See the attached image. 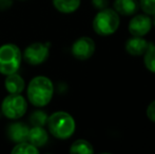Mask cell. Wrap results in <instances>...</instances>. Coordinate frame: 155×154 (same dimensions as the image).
<instances>
[{"label": "cell", "instance_id": "cell-1", "mask_svg": "<svg viewBox=\"0 0 155 154\" xmlns=\"http://www.w3.org/2000/svg\"><path fill=\"white\" fill-rule=\"evenodd\" d=\"M54 84L47 76H36L28 86V98L35 107H45L53 98Z\"/></svg>", "mask_w": 155, "mask_h": 154}, {"label": "cell", "instance_id": "cell-2", "mask_svg": "<svg viewBox=\"0 0 155 154\" xmlns=\"http://www.w3.org/2000/svg\"><path fill=\"white\" fill-rule=\"evenodd\" d=\"M49 131L58 139H68L75 132V120L69 113L57 111L48 117L47 121Z\"/></svg>", "mask_w": 155, "mask_h": 154}, {"label": "cell", "instance_id": "cell-3", "mask_svg": "<svg viewBox=\"0 0 155 154\" xmlns=\"http://www.w3.org/2000/svg\"><path fill=\"white\" fill-rule=\"evenodd\" d=\"M22 59L20 49L14 43H5L0 47V73L10 75L16 73Z\"/></svg>", "mask_w": 155, "mask_h": 154}, {"label": "cell", "instance_id": "cell-4", "mask_svg": "<svg viewBox=\"0 0 155 154\" xmlns=\"http://www.w3.org/2000/svg\"><path fill=\"white\" fill-rule=\"evenodd\" d=\"M120 23L119 16L114 10L104 8L96 14L93 19V29L100 36H109L117 31Z\"/></svg>", "mask_w": 155, "mask_h": 154}, {"label": "cell", "instance_id": "cell-5", "mask_svg": "<svg viewBox=\"0 0 155 154\" xmlns=\"http://www.w3.org/2000/svg\"><path fill=\"white\" fill-rule=\"evenodd\" d=\"M28 110L25 98L20 94H10L3 99L1 103L2 114L8 119L21 118Z\"/></svg>", "mask_w": 155, "mask_h": 154}, {"label": "cell", "instance_id": "cell-6", "mask_svg": "<svg viewBox=\"0 0 155 154\" xmlns=\"http://www.w3.org/2000/svg\"><path fill=\"white\" fill-rule=\"evenodd\" d=\"M50 43L34 42L28 45L22 53V58L32 66L41 64L48 59Z\"/></svg>", "mask_w": 155, "mask_h": 154}, {"label": "cell", "instance_id": "cell-7", "mask_svg": "<svg viewBox=\"0 0 155 154\" xmlns=\"http://www.w3.org/2000/svg\"><path fill=\"white\" fill-rule=\"evenodd\" d=\"M95 52V42L92 38L84 37L78 38L72 45V54L79 60H87L92 57Z\"/></svg>", "mask_w": 155, "mask_h": 154}, {"label": "cell", "instance_id": "cell-8", "mask_svg": "<svg viewBox=\"0 0 155 154\" xmlns=\"http://www.w3.org/2000/svg\"><path fill=\"white\" fill-rule=\"evenodd\" d=\"M151 28L152 19L147 14H145L137 15V16L133 17L129 22L128 29L131 35L136 36V37H143V36L147 35L149 33Z\"/></svg>", "mask_w": 155, "mask_h": 154}, {"label": "cell", "instance_id": "cell-9", "mask_svg": "<svg viewBox=\"0 0 155 154\" xmlns=\"http://www.w3.org/2000/svg\"><path fill=\"white\" fill-rule=\"evenodd\" d=\"M30 128L22 123H11L8 128V136L12 142L22 143L28 142V134H29Z\"/></svg>", "mask_w": 155, "mask_h": 154}, {"label": "cell", "instance_id": "cell-10", "mask_svg": "<svg viewBox=\"0 0 155 154\" xmlns=\"http://www.w3.org/2000/svg\"><path fill=\"white\" fill-rule=\"evenodd\" d=\"M150 42H148L143 37H134L130 38L126 42V51L132 56H140L147 52L149 49Z\"/></svg>", "mask_w": 155, "mask_h": 154}, {"label": "cell", "instance_id": "cell-11", "mask_svg": "<svg viewBox=\"0 0 155 154\" xmlns=\"http://www.w3.org/2000/svg\"><path fill=\"white\" fill-rule=\"evenodd\" d=\"M4 87L10 94H21L25 88V82L23 78L16 72L6 75V78L4 80Z\"/></svg>", "mask_w": 155, "mask_h": 154}, {"label": "cell", "instance_id": "cell-12", "mask_svg": "<svg viewBox=\"0 0 155 154\" xmlns=\"http://www.w3.org/2000/svg\"><path fill=\"white\" fill-rule=\"evenodd\" d=\"M114 8L117 14L131 16L138 11L139 2L137 0H115Z\"/></svg>", "mask_w": 155, "mask_h": 154}, {"label": "cell", "instance_id": "cell-13", "mask_svg": "<svg viewBox=\"0 0 155 154\" xmlns=\"http://www.w3.org/2000/svg\"><path fill=\"white\" fill-rule=\"evenodd\" d=\"M48 139H49V135H48V132L43 129V127H33L29 130L28 142L33 146L40 148L47 144Z\"/></svg>", "mask_w": 155, "mask_h": 154}, {"label": "cell", "instance_id": "cell-14", "mask_svg": "<svg viewBox=\"0 0 155 154\" xmlns=\"http://www.w3.org/2000/svg\"><path fill=\"white\" fill-rule=\"evenodd\" d=\"M53 5L58 12L63 14H71L78 10L80 0H53Z\"/></svg>", "mask_w": 155, "mask_h": 154}, {"label": "cell", "instance_id": "cell-15", "mask_svg": "<svg viewBox=\"0 0 155 154\" xmlns=\"http://www.w3.org/2000/svg\"><path fill=\"white\" fill-rule=\"evenodd\" d=\"M71 153H80V154H92L94 152V149L92 145L84 139H77L72 144L70 148Z\"/></svg>", "mask_w": 155, "mask_h": 154}, {"label": "cell", "instance_id": "cell-16", "mask_svg": "<svg viewBox=\"0 0 155 154\" xmlns=\"http://www.w3.org/2000/svg\"><path fill=\"white\" fill-rule=\"evenodd\" d=\"M13 154H38L39 150L37 147L33 146L29 142L18 143L12 150Z\"/></svg>", "mask_w": 155, "mask_h": 154}, {"label": "cell", "instance_id": "cell-17", "mask_svg": "<svg viewBox=\"0 0 155 154\" xmlns=\"http://www.w3.org/2000/svg\"><path fill=\"white\" fill-rule=\"evenodd\" d=\"M48 117L49 116L45 112L41 111V110H37L30 115L29 119L33 127H43L45 125H47Z\"/></svg>", "mask_w": 155, "mask_h": 154}, {"label": "cell", "instance_id": "cell-18", "mask_svg": "<svg viewBox=\"0 0 155 154\" xmlns=\"http://www.w3.org/2000/svg\"><path fill=\"white\" fill-rule=\"evenodd\" d=\"M145 58H143V61H145V66L150 72L155 73V45L150 43L149 49L147 50L145 54Z\"/></svg>", "mask_w": 155, "mask_h": 154}, {"label": "cell", "instance_id": "cell-19", "mask_svg": "<svg viewBox=\"0 0 155 154\" xmlns=\"http://www.w3.org/2000/svg\"><path fill=\"white\" fill-rule=\"evenodd\" d=\"M139 6L147 15H155V0H139Z\"/></svg>", "mask_w": 155, "mask_h": 154}, {"label": "cell", "instance_id": "cell-20", "mask_svg": "<svg viewBox=\"0 0 155 154\" xmlns=\"http://www.w3.org/2000/svg\"><path fill=\"white\" fill-rule=\"evenodd\" d=\"M147 116L151 121L155 123V100L152 101L147 108Z\"/></svg>", "mask_w": 155, "mask_h": 154}, {"label": "cell", "instance_id": "cell-21", "mask_svg": "<svg viewBox=\"0 0 155 154\" xmlns=\"http://www.w3.org/2000/svg\"><path fill=\"white\" fill-rule=\"evenodd\" d=\"M92 3L97 10H104L108 6L109 0H92Z\"/></svg>", "mask_w": 155, "mask_h": 154}, {"label": "cell", "instance_id": "cell-22", "mask_svg": "<svg viewBox=\"0 0 155 154\" xmlns=\"http://www.w3.org/2000/svg\"><path fill=\"white\" fill-rule=\"evenodd\" d=\"M13 5V0H0V11H6Z\"/></svg>", "mask_w": 155, "mask_h": 154}, {"label": "cell", "instance_id": "cell-23", "mask_svg": "<svg viewBox=\"0 0 155 154\" xmlns=\"http://www.w3.org/2000/svg\"><path fill=\"white\" fill-rule=\"evenodd\" d=\"M152 25H154V27H155V15H154V18H153V20H152Z\"/></svg>", "mask_w": 155, "mask_h": 154}]
</instances>
